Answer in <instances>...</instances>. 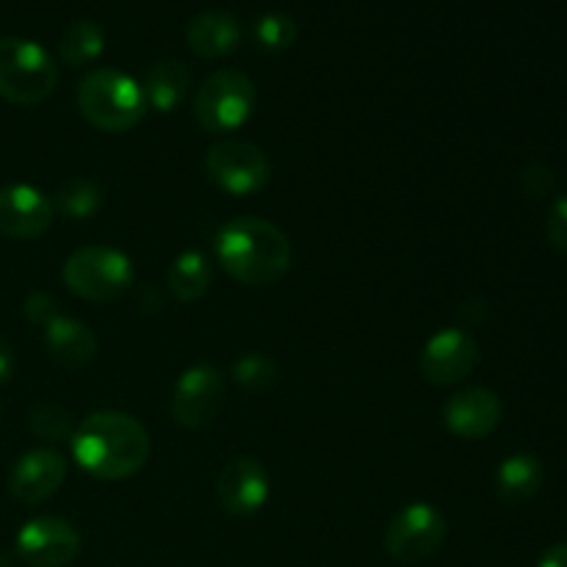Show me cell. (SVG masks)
Masks as SVG:
<instances>
[{
  "mask_svg": "<svg viewBox=\"0 0 567 567\" xmlns=\"http://www.w3.org/2000/svg\"><path fill=\"white\" fill-rule=\"evenodd\" d=\"M214 252L221 269L241 286L264 288L291 269V241L269 219L241 216L216 233Z\"/></svg>",
  "mask_w": 567,
  "mask_h": 567,
  "instance_id": "7a4b0ae2",
  "label": "cell"
},
{
  "mask_svg": "<svg viewBox=\"0 0 567 567\" xmlns=\"http://www.w3.org/2000/svg\"><path fill=\"white\" fill-rule=\"evenodd\" d=\"M271 482L264 463L255 457H236L221 468L216 480V498L225 507V513L236 518L260 513L269 502Z\"/></svg>",
  "mask_w": 567,
  "mask_h": 567,
  "instance_id": "4fadbf2b",
  "label": "cell"
},
{
  "mask_svg": "<svg viewBox=\"0 0 567 567\" xmlns=\"http://www.w3.org/2000/svg\"><path fill=\"white\" fill-rule=\"evenodd\" d=\"M244 28L236 14L219 9L199 11L188 20L186 42L203 59H219V55L233 53L241 44Z\"/></svg>",
  "mask_w": 567,
  "mask_h": 567,
  "instance_id": "2e32d148",
  "label": "cell"
},
{
  "mask_svg": "<svg viewBox=\"0 0 567 567\" xmlns=\"http://www.w3.org/2000/svg\"><path fill=\"white\" fill-rule=\"evenodd\" d=\"M205 172L210 183L233 197H247L269 183L271 166L264 150L244 138H225L208 150Z\"/></svg>",
  "mask_w": 567,
  "mask_h": 567,
  "instance_id": "9c48e42d",
  "label": "cell"
},
{
  "mask_svg": "<svg viewBox=\"0 0 567 567\" xmlns=\"http://www.w3.org/2000/svg\"><path fill=\"white\" fill-rule=\"evenodd\" d=\"M28 426L42 441H70L75 426H72V415L59 404H37L28 413Z\"/></svg>",
  "mask_w": 567,
  "mask_h": 567,
  "instance_id": "d4e9b609",
  "label": "cell"
},
{
  "mask_svg": "<svg viewBox=\"0 0 567 567\" xmlns=\"http://www.w3.org/2000/svg\"><path fill=\"white\" fill-rule=\"evenodd\" d=\"M66 480V460L55 449L22 454L9 476V493L22 504H39L53 496Z\"/></svg>",
  "mask_w": 567,
  "mask_h": 567,
  "instance_id": "9a60e30c",
  "label": "cell"
},
{
  "mask_svg": "<svg viewBox=\"0 0 567 567\" xmlns=\"http://www.w3.org/2000/svg\"><path fill=\"white\" fill-rule=\"evenodd\" d=\"M446 543V518L430 502H413L393 515L385 532V551L404 565L430 559Z\"/></svg>",
  "mask_w": 567,
  "mask_h": 567,
  "instance_id": "ba28073f",
  "label": "cell"
},
{
  "mask_svg": "<svg viewBox=\"0 0 567 567\" xmlns=\"http://www.w3.org/2000/svg\"><path fill=\"white\" fill-rule=\"evenodd\" d=\"M144 97L147 105H153L161 114H169L183 105L192 89V72H188L186 61L181 59H161L144 75Z\"/></svg>",
  "mask_w": 567,
  "mask_h": 567,
  "instance_id": "ac0fdd59",
  "label": "cell"
},
{
  "mask_svg": "<svg viewBox=\"0 0 567 567\" xmlns=\"http://www.w3.org/2000/svg\"><path fill=\"white\" fill-rule=\"evenodd\" d=\"M55 214H64L72 221H86L103 208V192L89 177H70L53 194Z\"/></svg>",
  "mask_w": 567,
  "mask_h": 567,
  "instance_id": "7402d4cb",
  "label": "cell"
},
{
  "mask_svg": "<svg viewBox=\"0 0 567 567\" xmlns=\"http://www.w3.org/2000/svg\"><path fill=\"white\" fill-rule=\"evenodd\" d=\"M537 567H567V543H557L540 557Z\"/></svg>",
  "mask_w": 567,
  "mask_h": 567,
  "instance_id": "f1b7e54d",
  "label": "cell"
},
{
  "mask_svg": "<svg viewBox=\"0 0 567 567\" xmlns=\"http://www.w3.org/2000/svg\"><path fill=\"white\" fill-rule=\"evenodd\" d=\"M53 199L28 183L0 188V236L31 241L53 227Z\"/></svg>",
  "mask_w": 567,
  "mask_h": 567,
  "instance_id": "7c38bea8",
  "label": "cell"
},
{
  "mask_svg": "<svg viewBox=\"0 0 567 567\" xmlns=\"http://www.w3.org/2000/svg\"><path fill=\"white\" fill-rule=\"evenodd\" d=\"M59 64L42 44L20 37L0 39V94L9 103L33 105L53 94Z\"/></svg>",
  "mask_w": 567,
  "mask_h": 567,
  "instance_id": "277c9868",
  "label": "cell"
},
{
  "mask_svg": "<svg viewBox=\"0 0 567 567\" xmlns=\"http://www.w3.org/2000/svg\"><path fill=\"white\" fill-rule=\"evenodd\" d=\"M105 50V33L94 20H72L59 39V59L66 66H83L100 59Z\"/></svg>",
  "mask_w": 567,
  "mask_h": 567,
  "instance_id": "44dd1931",
  "label": "cell"
},
{
  "mask_svg": "<svg viewBox=\"0 0 567 567\" xmlns=\"http://www.w3.org/2000/svg\"><path fill=\"white\" fill-rule=\"evenodd\" d=\"M64 286L89 302H114L133 286V264L114 247H81L66 258Z\"/></svg>",
  "mask_w": 567,
  "mask_h": 567,
  "instance_id": "5b68a950",
  "label": "cell"
},
{
  "mask_svg": "<svg viewBox=\"0 0 567 567\" xmlns=\"http://www.w3.org/2000/svg\"><path fill=\"white\" fill-rule=\"evenodd\" d=\"M255 109V83L241 70H216L194 94V120L208 133H230Z\"/></svg>",
  "mask_w": 567,
  "mask_h": 567,
  "instance_id": "8992f818",
  "label": "cell"
},
{
  "mask_svg": "<svg viewBox=\"0 0 567 567\" xmlns=\"http://www.w3.org/2000/svg\"><path fill=\"white\" fill-rule=\"evenodd\" d=\"M72 457L89 476L103 482H120L138 474L150 460L153 443L147 430L133 415L92 413L75 426L70 437Z\"/></svg>",
  "mask_w": 567,
  "mask_h": 567,
  "instance_id": "6da1fadb",
  "label": "cell"
},
{
  "mask_svg": "<svg viewBox=\"0 0 567 567\" xmlns=\"http://www.w3.org/2000/svg\"><path fill=\"white\" fill-rule=\"evenodd\" d=\"M14 369H17L14 352H11L9 343L0 338V382H9L11 374H14Z\"/></svg>",
  "mask_w": 567,
  "mask_h": 567,
  "instance_id": "f546056e",
  "label": "cell"
},
{
  "mask_svg": "<svg viewBox=\"0 0 567 567\" xmlns=\"http://www.w3.org/2000/svg\"><path fill=\"white\" fill-rule=\"evenodd\" d=\"M227 399V382L216 365H192L175 382L169 399L172 421L183 430H205L219 419Z\"/></svg>",
  "mask_w": 567,
  "mask_h": 567,
  "instance_id": "52a82bcc",
  "label": "cell"
},
{
  "mask_svg": "<svg viewBox=\"0 0 567 567\" xmlns=\"http://www.w3.org/2000/svg\"><path fill=\"white\" fill-rule=\"evenodd\" d=\"M543 463L535 454H513L496 471V493L504 504H524L540 491Z\"/></svg>",
  "mask_w": 567,
  "mask_h": 567,
  "instance_id": "d6986e66",
  "label": "cell"
},
{
  "mask_svg": "<svg viewBox=\"0 0 567 567\" xmlns=\"http://www.w3.org/2000/svg\"><path fill=\"white\" fill-rule=\"evenodd\" d=\"M546 233H548V241L559 249V252L567 255V197L557 199L548 210V219H546Z\"/></svg>",
  "mask_w": 567,
  "mask_h": 567,
  "instance_id": "4316f807",
  "label": "cell"
},
{
  "mask_svg": "<svg viewBox=\"0 0 567 567\" xmlns=\"http://www.w3.org/2000/svg\"><path fill=\"white\" fill-rule=\"evenodd\" d=\"M255 42L260 44L269 53H280V50H288L293 42H297V20L286 11H269V14L258 17L252 25Z\"/></svg>",
  "mask_w": 567,
  "mask_h": 567,
  "instance_id": "cb8c5ba5",
  "label": "cell"
},
{
  "mask_svg": "<svg viewBox=\"0 0 567 567\" xmlns=\"http://www.w3.org/2000/svg\"><path fill=\"white\" fill-rule=\"evenodd\" d=\"M44 347L61 369L75 371L92 363L94 354H97V338L83 321L59 316L53 324L44 327Z\"/></svg>",
  "mask_w": 567,
  "mask_h": 567,
  "instance_id": "e0dca14e",
  "label": "cell"
},
{
  "mask_svg": "<svg viewBox=\"0 0 567 567\" xmlns=\"http://www.w3.org/2000/svg\"><path fill=\"white\" fill-rule=\"evenodd\" d=\"M14 548L28 567H66L81 554V535L59 515H39L22 524Z\"/></svg>",
  "mask_w": 567,
  "mask_h": 567,
  "instance_id": "30bf717a",
  "label": "cell"
},
{
  "mask_svg": "<svg viewBox=\"0 0 567 567\" xmlns=\"http://www.w3.org/2000/svg\"><path fill=\"white\" fill-rule=\"evenodd\" d=\"M78 109L83 120L103 133H127L147 116L142 83L120 70H94L78 83Z\"/></svg>",
  "mask_w": 567,
  "mask_h": 567,
  "instance_id": "3957f363",
  "label": "cell"
},
{
  "mask_svg": "<svg viewBox=\"0 0 567 567\" xmlns=\"http://www.w3.org/2000/svg\"><path fill=\"white\" fill-rule=\"evenodd\" d=\"M480 343L460 327H446L424 343L419 371L430 385L449 388L463 382L480 363Z\"/></svg>",
  "mask_w": 567,
  "mask_h": 567,
  "instance_id": "8fae6325",
  "label": "cell"
},
{
  "mask_svg": "<svg viewBox=\"0 0 567 567\" xmlns=\"http://www.w3.org/2000/svg\"><path fill=\"white\" fill-rule=\"evenodd\" d=\"M532 183H537V186L532 188V197H540V194H546L548 188L554 186L551 169H546V166H540V164L526 166V169H524V186L529 188Z\"/></svg>",
  "mask_w": 567,
  "mask_h": 567,
  "instance_id": "83f0119b",
  "label": "cell"
},
{
  "mask_svg": "<svg viewBox=\"0 0 567 567\" xmlns=\"http://www.w3.org/2000/svg\"><path fill=\"white\" fill-rule=\"evenodd\" d=\"M166 286H169L172 297L177 302H197L208 293L210 288V264L203 252L188 249L175 258L166 275Z\"/></svg>",
  "mask_w": 567,
  "mask_h": 567,
  "instance_id": "ffe728a7",
  "label": "cell"
},
{
  "mask_svg": "<svg viewBox=\"0 0 567 567\" xmlns=\"http://www.w3.org/2000/svg\"><path fill=\"white\" fill-rule=\"evenodd\" d=\"M25 316L31 324L48 327V324H53L61 313H59V305H55V299L50 297V293L37 291L25 299Z\"/></svg>",
  "mask_w": 567,
  "mask_h": 567,
  "instance_id": "484cf974",
  "label": "cell"
},
{
  "mask_svg": "<svg viewBox=\"0 0 567 567\" xmlns=\"http://www.w3.org/2000/svg\"><path fill=\"white\" fill-rule=\"evenodd\" d=\"M502 399L491 388H465L443 408V421L452 435L463 441H482L502 424Z\"/></svg>",
  "mask_w": 567,
  "mask_h": 567,
  "instance_id": "5bb4252c",
  "label": "cell"
},
{
  "mask_svg": "<svg viewBox=\"0 0 567 567\" xmlns=\"http://www.w3.org/2000/svg\"><path fill=\"white\" fill-rule=\"evenodd\" d=\"M233 377H236L238 385L249 393H266L280 382V369L271 358L260 352H249L244 358L236 360L233 365Z\"/></svg>",
  "mask_w": 567,
  "mask_h": 567,
  "instance_id": "603a6c76",
  "label": "cell"
}]
</instances>
